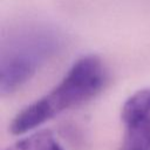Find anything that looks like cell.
<instances>
[{"label":"cell","mask_w":150,"mask_h":150,"mask_svg":"<svg viewBox=\"0 0 150 150\" xmlns=\"http://www.w3.org/2000/svg\"><path fill=\"white\" fill-rule=\"evenodd\" d=\"M121 120L120 150H150V87L135 91L124 101Z\"/></svg>","instance_id":"obj_3"},{"label":"cell","mask_w":150,"mask_h":150,"mask_svg":"<svg viewBox=\"0 0 150 150\" xmlns=\"http://www.w3.org/2000/svg\"><path fill=\"white\" fill-rule=\"evenodd\" d=\"M108 80V68L100 56L95 54L82 55L53 89L15 115L9 125L11 132L22 135L63 111L86 103L103 90Z\"/></svg>","instance_id":"obj_1"},{"label":"cell","mask_w":150,"mask_h":150,"mask_svg":"<svg viewBox=\"0 0 150 150\" xmlns=\"http://www.w3.org/2000/svg\"><path fill=\"white\" fill-rule=\"evenodd\" d=\"M63 46V33L48 23L32 22L11 32L1 47V95H11L20 89Z\"/></svg>","instance_id":"obj_2"},{"label":"cell","mask_w":150,"mask_h":150,"mask_svg":"<svg viewBox=\"0 0 150 150\" xmlns=\"http://www.w3.org/2000/svg\"><path fill=\"white\" fill-rule=\"evenodd\" d=\"M6 150H66V149L61 145L59 139L50 130L43 129L16 141Z\"/></svg>","instance_id":"obj_4"}]
</instances>
